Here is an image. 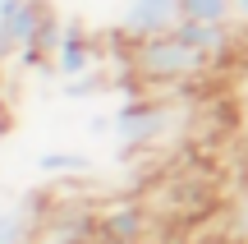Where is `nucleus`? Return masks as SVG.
<instances>
[{
  "mask_svg": "<svg viewBox=\"0 0 248 244\" xmlns=\"http://www.w3.org/2000/svg\"><path fill=\"white\" fill-rule=\"evenodd\" d=\"M133 69L147 83H179V79H198V74L212 69V55L188 46L179 33L166 37H147V42H133Z\"/></svg>",
  "mask_w": 248,
  "mask_h": 244,
  "instance_id": "f257e3e1",
  "label": "nucleus"
},
{
  "mask_svg": "<svg viewBox=\"0 0 248 244\" xmlns=\"http://www.w3.org/2000/svg\"><path fill=\"white\" fill-rule=\"evenodd\" d=\"M166 129H170V106H161V101H152V97H129V101L115 111V143H120V157H129V152H138V147L166 138Z\"/></svg>",
  "mask_w": 248,
  "mask_h": 244,
  "instance_id": "f03ea898",
  "label": "nucleus"
},
{
  "mask_svg": "<svg viewBox=\"0 0 248 244\" xmlns=\"http://www.w3.org/2000/svg\"><path fill=\"white\" fill-rule=\"evenodd\" d=\"M179 18H184L179 0H129L124 14H120V33L129 37V42H147V37L175 33Z\"/></svg>",
  "mask_w": 248,
  "mask_h": 244,
  "instance_id": "7ed1b4c3",
  "label": "nucleus"
},
{
  "mask_svg": "<svg viewBox=\"0 0 248 244\" xmlns=\"http://www.w3.org/2000/svg\"><path fill=\"white\" fill-rule=\"evenodd\" d=\"M42 14H46L42 0H5L0 5V60L32 46L37 28H42Z\"/></svg>",
  "mask_w": 248,
  "mask_h": 244,
  "instance_id": "20e7f679",
  "label": "nucleus"
},
{
  "mask_svg": "<svg viewBox=\"0 0 248 244\" xmlns=\"http://www.w3.org/2000/svg\"><path fill=\"white\" fill-rule=\"evenodd\" d=\"M92 60H97V46L83 33V23H64V37H60V46H55V55H51V69L60 74V79H78V74L92 69Z\"/></svg>",
  "mask_w": 248,
  "mask_h": 244,
  "instance_id": "39448f33",
  "label": "nucleus"
},
{
  "mask_svg": "<svg viewBox=\"0 0 248 244\" xmlns=\"http://www.w3.org/2000/svg\"><path fill=\"white\" fill-rule=\"evenodd\" d=\"M175 33L184 37L188 46L207 51L212 60H221V55L234 46V28H230V23H202V18H179V28H175Z\"/></svg>",
  "mask_w": 248,
  "mask_h": 244,
  "instance_id": "423d86ee",
  "label": "nucleus"
},
{
  "mask_svg": "<svg viewBox=\"0 0 248 244\" xmlns=\"http://www.w3.org/2000/svg\"><path fill=\"white\" fill-rule=\"evenodd\" d=\"M37 208H42V198L37 194H28L18 208H5L0 212V244H28L37 230Z\"/></svg>",
  "mask_w": 248,
  "mask_h": 244,
  "instance_id": "0eeeda50",
  "label": "nucleus"
},
{
  "mask_svg": "<svg viewBox=\"0 0 248 244\" xmlns=\"http://www.w3.org/2000/svg\"><path fill=\"white\" fill-rule=\"evenodd\" d=\"M97 230L110 244H133V240L142 235V212L138 208H115V212H106V217L97 221Z\"/></svg>",
  "mask_w": 248,
  "mask_h": 244,
  "instance_id": "6e6552de",
  "label": "nucleus"
},
{
  "mask_svg": "<svg viewBox=\"0 0 248 244\" xmlns=\"http://www.w3.org/2000/svg\"><path fill=\"white\" fill-rule=\"evenodd\" d=\"M92 240V217H60L42 226V244H88Z\"/></svg>",
  "mask_w": 248,
  "mask_h": 244,
  "instance_id": "1a4fd4ad",
  "label": "nucleus"
},
{
  "mask_svg": "<svg viewBox=\"0 0 248 244\" xmlns=\"http://www.w3.org/2000/svg\"><path fill=\"white\" fill-rule=\"evenodd\" d=\"M37 171L42 175H88L92 157L88 152H42L37 157Z\"/></svg>",
  "mask_w": 248,
  "mask_h": 244,
  "instance_id": "9d476101",
  "label": "nucleus"
},
{
  "mask_svg": "<svg viewBox=\"0 0 248 244\" xmlns=\"http://www.w3.org/2000/svg\"><path fill=\"white\" fill-rule=\"evenodd\" d=\"M184 18H202V23H234V0H179Z\"/></svg>",
  "mask_w": 248,
  "mask_h": 244,
  "instance_id": "9b49d317",
  "label": "nucleus"
},
{
  "mask_svg": "<svg viewBox=\"0 0 248 244\" xmlns=\"http://www.w3.org/2000/svg\"><path fill=\"white\" fill-rule=\"evenodd\" d=\"M101 88H110V83L97 79V74H78V79L64 83V97H92V92H101Z\"/></svg>",
  "mask_w": 248,
  "mask_h": 244,
  "instance_id": "f8f14e48",
  "label": "nucleus"
},
{
  "mask_svg": "<svg viewBox=\"0 0 248 244\" xmlns=\"http://www.w3.org/2000/svg\"><path fill=\"white\" fill-rule=\"evenodd\" d=\"M88 134H92V138L115 134V115H92V120H88Z\"/></svg>",
  "mask_w": 248,
  "mask_h": 244,
  "instance_id": "ddd939ff",
  "label": "nucleus"
},
{
  "mask_svg": "<svg viewBox=\"0 0 248 244\" xmlns=\"http://www.w3.org/2000/svg\"><path fill=\"white\" fill-rule=\"evenodd\" d=\"M234 18H239V23H248V0H234Z\"/></svg>",
  "mask_w": 248,
  "mask_h": 244,
  "instance_id": "4468645a",
  "label": "nucleus"
},
{
  "mask_svg": "<svg viewBox=\"0 0 248 244\" xmlns=\"http://www.w3.org/2000/svg\"><path fill=\"white\" fill-rule=\"evenodd\" d=\"M244 134H248V106H244Z\"/></svg>",
  "mask_w": 248,
  "mask_h": 244,
  "instance_id": "2eb2a0df",
  "label": "nucleus"
},
{
  "mask_svg": "<svg viewBox=\"0 0 248 244\" xmlns=\"http://www.w3.org/2000/svg\"><path fill=\"white\" fill-rule=\"evenodd\" d=\"M0 5H5V0H0Z\"/></svg>",
  "mask_w": 248,
  "mask_h": 244,
  "instance_id": "dca6fc26",
  "label": "nucleus"
}]
</instances>
